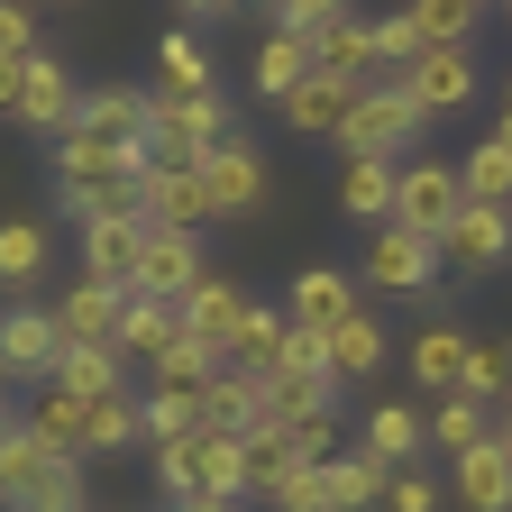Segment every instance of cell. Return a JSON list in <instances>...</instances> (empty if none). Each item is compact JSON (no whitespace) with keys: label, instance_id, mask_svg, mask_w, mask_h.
<instances>
[{"label":"cell","instance_id":"obj_1","mask_svg":"<svg viewBox=\"0 0 512 512\" xmlns=\"http://www.w3.org/2000/svg\"><path fill=\"white\" fill-rule=\"evenodd\" d=\"M211 147H238V110H229L220 92H211V101H165V92H156V147H147V156L192 174Z\"/></svg>","mask_w":512,"mask_h":512},{"label":"cell","instance_id":"obj_2","mask_svg":"<svg viewBox=\"0 0 512 512\" xmlns=\"http://www.w3.org/2000/svg\"><path fill=\"white\" fill-rule=\"evenodd\" d=\"M458 211H467V183H458V165L421 156V165H403V174H394V229H412L421 247H439L448 229H458Z\"/></svg>","mask_w":512,"mask_h":512},{"label":"cell","instance_id":"obj_3","mask_svg":"<svg viewBox=\"0 0 512 512\" xmlns=\"http://www.w3.org/2000/svg\"><path fill=\"white\" fill-rule=\"evenodd\" d=\"M421 128H430V119H421V101H412L403 83H375V92L348 110L339 147H348V165H357V156H403V147L421 138Z\"/></svg>","mask_w":512,"mask_h":512},{"label":"cell","instance_id":"obj_4","mask_svg":"<svg viewBox=\"0 0 512 512\" xmlns=\"http://www.w3.org/2000/svg\"><path fill=\"white\" fill-rule=\"evenodd\" d=\"M439 266H448V256H439V247H421L412 229H375L366 266H357V293H430V284H439Z\"/></svg>","mask_w":512,"mask_h":512},{"label":"cell","instance_id":"obj_5","mask_svg":"<svg viewBox=\"0 0 512 512\" xmlns=\"http://www.w3.org/2000/svg\"><path fill=\"white\" fill-rule=\"evenodd\" d=\"M202 238H174V229H147L138 247V275H128V293H147V302H183L192 284H202Z\"/></svg>","mask_w":512,"mask_h":512},{"label":"cell","instance_id":"obj_6","mask_svg":"<svg viewBox=\"0 0 512 512\" xmlns=\"http://www.w3.org/2000/svg\"><path fill=\"white\" fill-rule=\"evenodd\" d=\"M357 311H366V293H357V275H339V266H302L293 293H284V320H293V330H320V339H330L339 320H357Z\"/></svg>","mask_w":512,"mask_h":512},{"label":"cell","instance_id":"obj_7","mask_svg":"<svg viewBox=\"0 0 512 512\" xmlns=\"http://www.w3.org/2000/svg\"><path fill=\"white\" fill-rule=\"evenodd\" d=\"M74 128H92V138H110V147H156V92H138V83H110V92H83V119Z\"/></svg>","mask_w":512,"mask_h":512},{"label":"cell","instance_id":"obj_8","mask_svg":"<svg viewBox=\"0 0 512 512\" xmlns=\"http://www.w3.org/2000/svg\"><path fill=\"white\" fill-rule=\"evenodd\" d=\"M64 357L55 311H0V384H46Z\"/></svg>","mask_w":512,"mask_h":512},{"label":"cell","instance_id":"obj_9","mask_svg":"<svg viewBox=\"0 0 512 512\" xmlns=\"http://www.w3.org/2000/svg\"><path fill=\"white\" fill-rule=\"evenodd\" d=\"M138 174H147L138 147H110V138H92V128H64V138H55V183H74V192H92V183H138Z\"/></svg>","mask_w":512,"mask_h":512},{"label":"cell","instance_id":"obj_10","mask_svg":"<svg viewBox=\"0 0 512 512\" xmlns=\"http://www.w3.org/2000/svg\"><path fill=\"white\" fill-rule=\"evenodd\" d=\"M192 174H202V192H211V220H238V211L266 202V156H256L247 138H238V147H211Z\"/></svg>","mask_w":512,"mask_h":512},{"label":"cell","instance_id":"obj_11","mask_svg":"<svg viewBox=\"0 0 512 512\" xmlns=\"http://www.w3.org/2000/svg\"><path fill=\"white\" fill-rule=\"evenodd\" d=\"M421 448H430V421H421L412 403H375V412L357 421V458H375L384 476L421 467Z\"/></svg>","mask_w":512,"mask_h":512},{"label":"cell","instance_id":"obj_12","mask_svg":"<svg viewBox=\"0 0 512 512\" xmlns=\"http://www.w3.org/2000/svg\"><path fill=\"white\" fill-rule=\"evenodd\" d=\"M64 467H74V458H55V448H46L28 421H10V430H0V503H10V512H19V503H37Z\"/></svg>","mask_w":512,"mask_h":512},{"label":"cell","instance_id":"obj_13","mask_svg":"<svg viewBox=\"0 0 512 512\" xmlns=\"http://www.w3.org/2000/svg\"><path fill=\"white\" fill-rule=\"evenodd\" d=\"M147 229L202 238V229H211V192H202V174H183V165H156V156H147Z\"/></svg>","mask_w":512,"mask_h":512},{"label":"cell","instance_id":"obj_14","mask_svg":"<svg viewBox=\"0 0 512 512\" xmlns=\"http://www.w3.org/2000/svg\"><path fill=\"white\" fill-rule=\"evenodd\" d=\"M403 92L421 101V119H439V110H467L476 101V55L467 46H430L412 74H403Z\"/></svg>","mask_w":512,"mask_h":512},{"label":"cell","instance_id":"obj_15","mask_svg":"<svg viewBox=\"0 0 512 512\" xmlns=\"http://www.w3.org/2000/svg\"><path fill=\"white\" fill-rule=\"evenodd\" d=\"M119 302H128V293L74 275V284H64V302H55V339H64V348H110V339H119Z\"/></svg>","mask_w":512,"mask_h":512},{"label":"cell","instance_id":"obj_16","mask_svg":"<svg viewBox=\"0 0 512 512\" xmlns=\"http://www.w3.org/2000/svg\"><path fill=\"white\" fill-rule=\"evenodd\" d=\"M19 119H28V128H46V138H64V128L83 119L74 74H64L55 55H28V64H19Z\"/></svg>","mask_w":512,"mask_h":512},{"label":"cell","instance_id":"obj_17","mask_svg":"<svg viewBox=\"0 0 512 512\" xmlns=\"http://www.w3.org/2000/svg\"><path fill=\"white\" fill-rule=\"evenodd\" d=\"M174 339H183V302H147V293H128V302H119V339H110V348H119L128 366H147V375H156V357H165Z\"/></svg>","mask_w":512,"mask_h":512},{"label":"cell","instance_id":"obj_18","mask_svg":"<svg viewBox=\"0 0 512 512\" xmlns=\"http://www.w3.org/2000/svg\"><path fill=\"white\" fill-rule=\"evenodd\" d=\"M311 74H330V83H348V92H375V83H384V64H375V19H339L330 37L311 46Z\"/></svg>","mask_w":512,"mask_h":512},{"label":"cell","instance_id":"obj_19","mask_svg":"<svg viewBox=\"0 0 512 512\" xmlns=\"http://www.w3.org/2000/svg\"><path fill=\"white\" fill-rule=\"evenodd\" d=\"M247 302H256V293H238L229 275H202V284L183 293V339H202V348H220V357H229V339H238Z\"/></svg>","mask_w":512,"mask_h":512},{"label":"cell","instance_id":"obj_20","mask_svg":"<svg viewBox=\"0 0 512 512\" xmlns=\"http://www.w3.org/2000/svg\"><path fill=\"white\" fill-rule=\"evenodd\" d=\"M467 357H476V339L458 330V320H421V330H412V375H421V394H458V384H467Z\"/></svg>","mask_w":512,"mask_h":512},{"label":"cell","instance_id":"obj_21","mask_svg":"<svg viewBox=\"0 0 512 512\" xmlns=\"http://www.w3.org/2000/svg\"><path fill=\"white\" fill-rule=\"evenodd\" d=\"M439 256H448V266H467V275L503 266V256H512V211H485V202H467V211H458V229L439 238Z\"/></svg>","mask_w":512,"mask_h":512},{"label":"cell","instance_id":"obj_22","mask_svg":"<svg viewBox=\"0 0 512 512\" xmlns=\"http://www.w3.org/2000/svg\"><path fill=\"white\" fill-rule=\"evenodd\" d=\"M266 412H275V384H266V375H238V366H220V375H211V394H202V421L229 430V439L256 430Z\"/></svg>","mask_w":512,"mask_h":512},{"label":"cell","instance_id":"obj_23","mask_svg":"<svg viewBox=\"0 0 512 512\" xmlns=\"http://www.w3.org/2000/svg\"><path fill=\"white\" fill-rule=\"evenodd\" d=\"M375 375H384V320L357 311V320H339V330H330V384H339V394H357V384H375Z\"/></svg>","mask_w":512,"mask_h":512},{"label":"cell","instance_id":"obj_24","mask_svg":"<svg viewBox=\"0 0 512 512\" xmlns=\"http://www.w3.org/2000/svg\"><path fill=\"white\" fill-rule=\"evenodd\" d=\"M448 485H458V503H467V512H512V448H503V439L467 448V458L448 467Z\"/></svg>","mask_w":512,"mask_h":512},{"label":"cell","instance_id":"obj_25","mask_svg":"<svg viewBox=\"0 0 512 512\" xmlns=\"http://www.w3.org/2000/svg\"><path fill=\"white\" fill-rule=\"evenodd\" d=\"M394 156H357L348 174H339V211L357 220V229H394Z\"/></svg>","mask_w":512,"mask_h":512},{"label":"cell","instance_id":"obj_26","mask_svg":"<svg viewBox=\"0 0 512 512\" xmlns=\"http://www.w3.org/2000/svg\"><path fill=\"white\" fill-rule=\"evenodd\" d=\"M156 92L165 101H211L220 83H211V55H202V37L192 28H165L156 37Z\"/></svg>","mask_w":512,"mask_h":512},{"label":"cell","instance_id":"obj_27","mask_svg":"<svg viewBox=\"0 0 512 512\" xmlns=\"http://www.w3.org/2000/svg\"><path fill=\"white\" fill-rule=\"evenodd\" d=\"M46 384H55V394H74V403H110V394H128V357L119 348H64Z\"/></svg>","mask_w":512,"mask_h":512},{"label":"cell","instance_id":"obj_28","mask_svg":"<svg viewBox=\"0 0 512 512\" xmlns=\"http://www.w3.org/2000/svg\"><path fill=\"white\" fill-rule=\"evenodd\" d=\"M284 339H293V320H284L275 302H247L238 339H229V366H238V375H266V384H275V357H284Z\"/></svg>","mask_w":512,"mask_h":512},{"label":"cell","instance_id":"obj_29","mask_svg":"<svg viewBox=\"0 0 512 512\" xmlns=\"http://www.w3.org/2000/svg\"><path fill=\"white\" fill-rule=\"evenodd\" d=\"M357 101H366V92H348V83H330V74H311V83L284 101V119H293V138H339Z\"/></svg>","mask_w":512,"mask_h":512},{"label":"cell","instance_id":"obj_30","mask_svg":"<svg viewBox=\"0 0 512 512\" xmlns=\"http://www.w3.org/2000/svg\"><path fill=\"white\" fill-rule=\"evenodd\" d=\"M238 458H247V485L266 494V485H284V476L302 467V448H293L284 421H256V430H238Z\"/></svg>","mask_w":512,"mask_h":512},{"label":"cell","instance_id":"obj_31","mask_svg":"<svg viewBox=\"0 0 512 512\" xmlns=\"http://www.w3.org/2000/svg\"><path fill=\"white\" fill-rule=\"evenodd\" d=\"M320 476H330V512H384V485H394L375 458H357V448H339Z\"/></svg>","mask_w":512,"mask_h":512},{"label":"cell","instance_id":"obj_32","mask_svg":"<svg viewBox=\"0 0 512 512\" xmlns=\"http://www.w3.org/2000/svg\"><path fill=\"white\" fill-rule=\"evenodd\" d=\"M494 439V421H485V403H467V394H439V412H430V448L448 467L467 458V448H485Z\"/></svg>","mask_w":512,"mask_h":512},{"label":"cell","instance_id":"obj_33","mask_svg":"<svg viewBox=\"0 0 512 512\" xmlns=\"http://www.w3.org/2000/svg\"><path fill=\"white\" fill-rule=\"evenodd\" d=\"M83 412H92V403H74V394H55V384H37V403H28V430L55 448V458H83Z\"/></svg>","mask_w":512,"mask_h":512},{"label":"cell","instance_id":"obj_34","mask_svg":"<svg viewBox=\"0 0 512 512\" xmlns=\"http://www.w3.org/2000/svg\"><path fill=\"white\" fill-rule=\"evenodd\" d=\"M147 430H138V394H110V403H92L83 412V458H119V448H138Z\"/></svg>","mask_w":512,"mask_h":512},{"label":"cell","instance_id":"obj_35","mask_svg":"<svg viewBox=\"0 0 512 512\" xmlns=\"http://www.w3.org/2000/svg\"><path fill=\"white\" fill-rule=\"evenodd\" d=\"M229 357L220 348H202V339H174L165 357H156V384H165V394H192V403H202L211 394V375H220Z\"/></svg>","mask_w":512,"mask_h":512},{"label":"cell","instance_id":"obj_36","mask_svg":"<svg viewBox=\"0 0 512 512\" xmlns=\"http://www.w3.org/2000/svg\"><path fill=\"white\" fill-rule=\"evenodd\" d=\"M275 384H302V394H330V403H339V384H330V339H320V330H293L284 357H275Z\"/></svg>","mask_w":512,"mask_h":512},{"label":"cell","instance_id":"obj_37","mask_svg":"<svg viewBox=\"0 0 512 512\" xmlns=\"http://www.w3.org/2000/svg\"><path fill=\"white\" fill-rule=\"evenodd\" d=\"M138 430H147V448L192 439V430H202V403H192V394H165V384H147V394H138Z\"/></svg>","mask_w":512,"mask_h":512},{"label":"cell","instance_id":"obj_38","mask_svg":"<svg viewBox=\"0 0 512 512\" xmlns=\"http://www.w3.org/2000/svg\"><path fill=\"white\" fill-rule=\"evenodd\" d=\"M302 83H311V46H293V37L256 46V92H266V101H293Z\"/></svg>","mask_w":512,"mask_h":512},{"label":"cell","instance_id":"obj_39","mask_svg":"<svg viewBox=\"0 0 512 512\" xmlns=\"http://www.w3.org/2000/svg\"><path fill=\"white\" fill-rule=\"evenodd\" d=\"M458 183H467V202H485V211H512V147H476L467 165H458Z\"/></svg>","mask_w":512,"mask_h":512},{"label":"cell","instance_id":"obj_40","mask_svg":"<svg viewBox=\"0 0 512 512\" xmlns=\"http://www.w3.org/2000/svg\"><path fill=\"white\" fill-rule=\"evenodd\" d=\"M458 394H467V403H512V339H476Z\"/></svg>","mask_w":512,"mask_h":512},{"label":"cell","instance_id":"obj_41","mask_svg":"<svg viewBox=\"0 0 512 512\" xmlns=\"http://www.w3.org/2000/svg\"><path fill=\"white\" fill-rule=\"evenodd\" d=\"M421 55H430V46H421L412 10H394V19H375V64H384V83H403V74H412Z\"/></svg>","mask_w":512,"mask_h":512},{"label":"cell","instance_id":"obj_42","mask_svg":"<svg viewBox=\"0 0 512 512\" xmlns=\"http://www.w3.org/2000/svg\"><path fill=\"white\" fill-rule=\"evenodd\" d=\"M46 266V229L37 220H0V284H28Z\"/></svg>","mask_w":512,"mask_h":512},{"label":"cell","instance_id":"obj_43","mask_svg":"<svg viewBox=\"0 0 512 512\" xmlns=\"http://www.w3.org/2000/svg\"><path fill=\"white\" fill-rule=\"evenodd\" d=\"M412 28H421V46H467L476 0H421V10H412Z\"/></svg>","mask_w":512,"mask_h":512},{"label":"cell","instance_id":"obj_44","mask_svg":"<svg viewBox=\"0 0 512 512\" xmlns=\"http://www.w3.org/2000/svg\"><path fill=\"white\" fill-rule=\"evenodd\" d=\"M266 503L275 512H330V476H320V467H293L284 485H266Z\"/></svg>","mask_w":512,"mask_h":512},{"label":"cell","instance_id":"obj_45","mask_svg":"<svg viewBox=\"0 0 512 512\" xmlns=\"http://www.w3.org/2000/svg\"><path fill=\"white\" fill-rule=\"evenodd\" d=\"M384 512H439V476H421V467H403L394 485H384Z\"/></svg>","mask_w":512,"mask_h":512},{"label":"cell","instance_id":"obj_46","mask_svg":"<svg viewBox=\"0 0 512 512\" xmlns=\"http://www.w3.org/2000/svg\"><path fill=\"white\" fill-rule=\"evenodd\" d=\"M0 55H10V64H28V55H37V10L0 0Z\"/></svg>","mask_w":512,"mask_h":512},{"label":"cell","instance_id":"obj_47","mask_svg":"<svg viewBox=\"0 0 512 512\" xmlns=\"http://www.w3.org/2000/svg\"><path fill=\"white\" fill-rule=\"evenodd\" d=\"M19 512H83V458L64 467V476H55V485H46L37 503H19Z\"/></svg>","mask_w":512,"mask_h":512},{"label":"cell","instance_id":"obj_48","mask_svg":"<svg viewBox=\"0 0 512 512\" xmlns=\"http://www.w3.org/2000/svg\"><path fill=\"white\" fill-rule=\"evenodd\" d=\"M0 119H19V64L0 55Z\"/></svg>","mask_w":512,"mask_h":512},{"label":"cell","instance_id":"obj_49","mask_svg":"<svg viewBox=\"0 0 512 512\" xmlns=\"http://www.w3.org/2000/svg\"><path fill=\"white\" fill-rule=\"evenodd\" d=\"M174 512H238V503H211V494H192V503H174Z\"/></svg>","mask_w":512,"mask_h":512},{"label":"cell","instance_id":"obj_50","mask_svg":"<svg viewBox=\"0 0 512 512\" xmlns=\"http://www.w3.org/2000/svg\"><path fill=\"white\" fill-rule=\"evenodd\" d=\"M494 439H503V448H512V403H503V412H494Z\"/></svg>","mask_w":512,"mask_h":512},{"label":"cell","instance_id":"obj_51","mask_svg":"<svg viewBox=\"0 0 512 512\" xmlns=\"http://www.w3.org/2000/svg\"><path fill=\"white\" fill-rule=\"evenodd\" d=\"M494 147H512V101H503V128H494Z\"/></svg>","mask_w":512,"mask_h":512},{"label":"cell","instance_id":"obj_52","mask_svg":"<svg viewBox=\"0 0 512 512\" xmlns=\"http://www.w3.org/2000/svg\"><path fill=\"white\" fill-rule=\"evenodd\" d=\"M0 430H10V384H0Z\"/></svg>","mask_w":512,"mask_h":512}]
</instances>
